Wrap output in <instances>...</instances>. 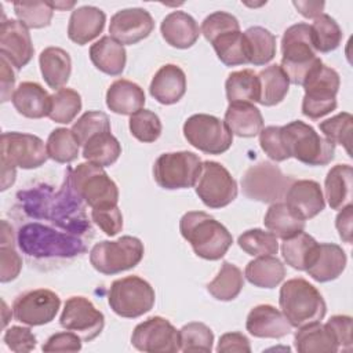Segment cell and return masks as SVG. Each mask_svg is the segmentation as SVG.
Listing matches in <instances>:
<instances>
[{"label":"cell","instance_id":"obj_31","mask_svg":"<svg viewBox=\"0 0 353 353\" xmlns=\"http://www.w3.org/2000/svg\"><path fill=\"white\" fill-rule=\"evenodd\" d=\"M44 81L52 90H61L68 83L72 72L70 55L59 47H47L39 57Z\"/></svg>","mask_w":353,"mask_h":353},{"label":"cell","instance_id":"obj_50","mask_svg":"<svg viewBox=\"0 0 353 353\" xmlns=\"http://www.w3.org/2000/svg\"><path fill=\"white\" fill-rule=\"evenodd\" d=\"M130 131L141 142H154L161 135V121L159 116L149 110L141 109L130 116Z\"/></svg>","mask_w":353,"mask_h":353},{"label":"cell","instance_id":"obj_40","mask_svg":"<svg viewBox=\"0 0 353 353\" xmlns=\"http://www.w3.org/2000/svg\"><path fill=\"white\" fill-rule=\"evenodd\" d=\"M244 287L243 272L230 262H223L218 274L207 284L208 292L218 301H233Z\"/></svg>","mask_w":353,"mask_h":353},{"label":"cell","instance_id":"obj_24","mask_svg":"<svg viewBox=\"0 0 353 353\" xmlns=\"http://www.w3.org/2000/svg\"><path fill=\"white\" fill-rule=\"evenodd\" d=\"M106 22L105 12L94 6H83L72 11L68 23V37L79 44L84 46L102 33Z\"/></svg>","mask_w":353,"mask_h":353},{"label":"cell","instance_id":"obj_29","mask_svg":"<svg viewBox=\"0 0 353 353\" xmlns=\"http://www.w3.org/2000/svg\"><path fill=\"white\" fill-rule=\"evenodd\" d=\"M90 59L98 70L119 76L125 68L127 54L123 44L110 36H103L90 47Z\"/></svg>","mask_w":353,"mask_h":353},{"label":"cell","instance_id":"obj_62","mask_svg":"<svg viewBox=\"0 0 353 353\" xmlns=\"http://www.w3.org/2000/svg\"><path fill=\"white\" fill-rule=\"evenodd\" d=\"M15 174V167L1 164V190H6L14 183Z\"/></svg>","mask_w":353,"mask_h":353},{"label":"cell","instance_id":"obj_15","mask_svg":"<svg viewBox=\"0 0 353 353\" xmlns=\"http://www.w3.org/2000/svg\"><path fill=\"white\" fill-rule=\"evenodd\" d=\"M131 343L135 349L148 353H175L181 350L179 331L160 316L139 323L132 331Z\"/></svg>","mask_w":353,"mask_h":353},{"label":"cell","instance_id":"obj_18","mask_svg":"<svg viewBox=\"0 0 353 353\" xmlns=\"http://www.w3.org/2000/svg\"><path fill=\"white\" fill-rule=\"evenodd\" d=\"M154 29V21L149 11L139 7L124 8L110 18L109 33L120 44L132 46L146 39Z\"/></svg>","mask_w":353,"mask_h":353},{"label":"cell","instance_id":"obj_52","mask_svg":"<svg viewBox=\"0 0 353 353\" xmlns=\"http://www.w3.org/2000/svg\"><path fill=\"white\" fill-rule=\"evenodd\" d=\"M259 145L268 157L274 161H284L290 159L281 137V127L279 125H269L262 128L259 132Z\"/></svg>","mask_w":353,"mask_h":353},{"label":"cell","instance_id":"obj_33","mask_svg":"<svg viewBox=\"0 0 353 353\" xmlns=\"http://www.w3.org/2000/svg\"><path fill=\"white\" fill-rule=\"evenodd\" d=\"M244 276L255 287L274 288L284 280L285 268L283 262L273 255L256 256L247 263Z\"/></svg>","mask_w":353,"mask_h":353},{"label":"cell","instance_id":"obj_1","mask_svg":"<svg viewBox=\"0 0 353 353\" xmlns=\"http://www.w3.org/2000/svg\"><path fill=\"white\" fill-rule=\"evenodd\" d=\"M182 237L194 254L207 261L221 259L233 243L230 232L215 218L203 211H189L179 221Z\"/></svg>","mask_w":353,"mask_h":353},{"label":"cell","instance_id":"obj_26","mask_svg":"<svg viewBox=\"0 0 353 353\" xmlns=\"http://www.w3.org/2000/svg\"><path fill=\"white\" fill-rule=\"evenodd\" d=\"M17 112L28 119H41L48 116L51 95L34 81L21 83L11 98Z\"/></svg>","mask_w":353,"mask_h":353},{"label":"cell","instance_id":"obj_32","mask_svg":"<svg viewBox=\"0 0 353 353\" xmlns=\"http://www.w3.org/2000/svg\"><path fill=\"white\" fill-rule=\"evenodd\" d=\"M352 188H353V168L349 164L334 165L324 182L325 197L328 205L332 210H342L347 204H352Z\"/></svg>","mask_w":353,"mask_h":353},{"label":"cell","instance_id":"obj_46","mask_svg":"<svg viewBox=\"0 0 353 353\" xmlns=\"http://www.w3.org/2000/svg\"><path fill=\"white\" fill-rule=\"evenodd\" d=\"M179 342L182 352L210 353L212 350L214 334L204 323L192 321L179 330Z\"/></svg>","mask_w":353,"mask_h":353},{"label":"cell","instance_id":"obj_3","mask_svg":"<svg viewBox=\"0 0 353 353\" xmlns=\"http://www.w3.org/2000/svg\"><path fill=\"white\" fill-rule=\"evenodd\" d=\"M281 54L280 66L290 83L302 85L313 68L321 62L312 43L310 25L299 22L287 28L281 39Z\"/></svg>","mask_w":353,"mask_h":353},{"label":"cell","instance_id":"obj_47","mask_svg":"<svg viewBox=\"0 0 353 353\" xmlns=\"http://www.w3.org/2000/svg\"><path fill=\"white\" fill-rule=\"evenodd\" d=\"M14 12L28 29H41L51 23L54 8L50 1H15Z\"/></svg>","mask_w":353,"mask_h":353},{"label":"cell","instance_id":"obj_14","mask_svg":"<svg viewBox=\"0 0 353 353\" xmlns=\"http://www.w3.org/2000/svg\"><path fill=\"white\" fill-rule=\"evenodd\" d=\"M47 159L46 145L39 137L17 131L1 134V164L32 170L43 165Z\"/></svg>","mask_w":353,"mask_h":353},{"label":"cell","instance_id":"obj_23","mask_svg":"<svg viewBox=\"0 0 353 353\" xmlns=\"http://www.w3.org/2000/svg\"><path fill=\"white\" fill-rule=\"evenodd\" d=\"M346 254L338 244L319 243L314 258L305 270L313 280L327 283L338 279L346 268Z\"/></svg>","mask_w":353,"mask_h":353},{"label":"cell","instance_id":"obj_35","mask_svg":"<svg viewBox=\"0 0 353 353\" xmlns=\"http://www.w3.org/2000/svg\"><path fill=\"white\" fill-rule=\"evenodd\" d=\"M259 101L263 106H274L280 103L290 88V80L280 65H270L258 73Z\"/></svg>","mask_w":353,"mask_h":353},{"label":"cell","instance_id":"obj_41","mask_svg":"<svg viewBox=\"0 0 353 353\" xmlns=\"http://www.w3.org/2000/svg\"><path fill=\"white\" fill-rule=\"evenodd\" d=\"M310 34L312 43L316 52H331L339 47L343 33L336 21L328 15L321 14L314 18L313 23L310 25Z\"/></svg>","mask_w":353,"mask_h":353},{"label":"cell","instance_id":"obj_45","mask_svg":"<svg viewBox=\"0 0 353 353\" xmlns=\"http://www.w3.org/2000/svg\"><path fill=\"white\" fill-rule=\"evenodd\" d=\"M239 247L252 256L274 255L279 251L277 237L272 232L262 229H250L243 232L237 239Z\"/></svg>","mask_w":353,"mask_h":353},{"label":"cell","instance_id":"obj_7","mask_svg":"<svg viewBox=\"0 0 353 353\" xmlns=\"http://www.w3.org/2000/svg\"><path fill=\"white\" fill-rule=\"evenodd\" d=\"M143 243L134 236H121L114 241L103 240L90 251L92 268L102 274H117L135 268L143 258Z\"/></svg>","mask_w":353,"mask_h":353},{"label":"cell","instance_id":"obj_25","mask_svg":"<svg viewBox=\"0 0 353 353\" xmlns=\"http://www.w3.org/2000/svg\"><path fill=\"white\" fill-rule=\"evenodd\" d=\"M160 32L171 47L181 50L192 47L201 33L196 19L185 11H172L165 15L161 21Z\"/></svg>","mask_w":353,"mask_h":353},{"label":"cell","instance_id":"obj_63","mask_svg":"<svg viewBox=\"0 0 353 353\" xmlns=\"http://www.w3.org/2000/svg\"><path fill=\"white\" fill-rule=\"evenodd\" d=\"M0 245H14V234L12 228L7 223V221H1V236Z\"/></svg>","mask_w":353,"mask_h":353},{"label":"cell","instance_id":"obj_64","mask_svg":"<svg viewBox=\"0 0 353 353\" xmlns=\"http://www.w3.org/2000/svg\"><path fill=\"white\" fill-rule=\"evenodd\" d=\"M50 4H51V7L52 8H59V10H66V8H72L76 3L74 1H69V3H58V1H55V3H52V1H50Z\"/></svg>","mask_w":353,"mask_h":353},{"label":"cell","instance_id":"obj_55","mask_svg":"<svg viewBox=\"0 0 353 353\" xmlns=\"http://www.w3.org/2000/svg\"><path fill=\"white\" fill-rule=\"evenodd\" d=\"M22 269V259L14 245H0V281L8 283L18 277Z\"/></svg>","mask_w":353,"mask_h":353},{"label":"cell","instance_id":"obj_61","mask_svg":"<svg viewBox=\"0 0 353 353\" xmlns=\"http://www.w3.org/2000/svg\"><path fill=\"white\" fill-rule=\"evenodd\" d=\"M294 7L298 10L301 15L305 18H317L323 14L324 3L323 1H292Z\"/></svg>","mask_w":353,"mask_h":353},{"label":"cell","instance_id":"obj_34","mask_svg":"<svg viewBox=\"0 0 353 353\" xmlns=\"http://www.w3.org/2000/svg\"><path fill=\"white\" fill-rule=\"evenodd\" d=\"M243 37L248 63L262 66L274 58L276 36L270 30L262 26H251L243 32Z\"/></svg>","mask_w":353,"mask_h":353},{"label":"cell","instance_id":"obj_27","mask_svg":"<svg viewBox=\"0 0 353 353\" xmlns=\"http://www.w3.org/2000/svg\"><path fill=\"white\" fill-rule=\"evenodd\" d=\"M145 92L134 81L119 79L113 81L106 91V106L117 114H134L143 109Z\"/></svg>","mask_w":353,"mask_h":353},{"label":"cell","instance_id":"obj_48","mask_svg":"<svg viewBox=\"0 0 353 353\" xmlns=\"http://www.w3.org/2000/svg\"><path fill=\"white\" fill-rule=\"evenodd\" d=\"M320 131L334 145H342L346 153L350 156L352 132H353V116L347 112L338 113L336 116L320 123Z\"/></svg>","mask_w":353,"mask_h":353},{"label":"cell","instance_id":"obj_56","mask_svg":"<svg viewBox=\"0 0 353 353\" xmlns=\"http://www.w3.org/2000/svg\"><path fill=\"white\" fill-rule=\"evenodd\" d=\"M81 338L73 331L57 332L51 335L41 346L43 352H79L81 349Z\"/></svg>","mask_w":353,"mask_h":353},{"label":"cell","instance_id":"obj_49","mask_svg":"<svg viewBox=\"0 0 353 353\" xmlns=\"http://www.w3.org/2000/svg\"><path fill=\"white\" fill-rule=\"evenodd\" d=\"M72 132L74 134L79 145H85L87 141L105 131H110V121L106 113L99 110H88L81 114L77 121L72 125Z\"/></svg>","mask_w":353,"mask_h":353},{"label":"cell","instance_id":"obj_30","mask_svg":"<svg viewBox=\"0 0 353 353\" xmlns=\"http://www.w3.org/2000/svg\"><path fill=\"white\" fill-rule=\"evenodd\" d=\"M294 346L299 353H336L339 350L332 331L320 321L301 327L295 332Z\"/></svg>","mask_w":353,"mask_h":353},{"label":"cell","instance_id":"obj_60","mask_svg":"<svg viewBox=\"0 0 353 353\" xmlns=\"http://www.w3.org/2000/svg\"><path fill=\"white\" fill-rule=\"evenodd\" d=\"M352 219H353V205L347 204L342 208V211L336 215L335 226L339 232V237L350 244L352 243Z\"/></svg>","mask_w":353,"mask_h":353},{"label":"cell","instance_id":"obj_4","mask_svg":"<svg viewBox=\"0 0 353 353\" xmlns=\"http://www.w3.org/2000/svg\"><path fill=\"white\" fill-rule=\"evenodd\" d=\"M281 137L290 157L306 165H327L334 159L335 145L301 120L281 125Z\"/></svg>","mask_w":353,"mask_h":353},{"label":"cell","instance_id":"obj_11","mask_svg":"<svg viewBox=\"0 0 353 353\" xmlns=\"http://www.w3.org/2000/svg\"><path fill=\"white\" fill-rule=\"evenodd\" d=\"M294 181V178L283 174L276 164L261 161L245 171L241 178V188L248 199L273 204L284 199Z\"/></svg>","mask_w":353,"mask_h":353},{"label":"cell","instance_id":"obj_43","mask_svg":"<svg viewBox=\"0 0 353 353\" xmlns=\"http://www.w3.org/2000/svg\"><path fill=\"white\" fill-rule=\"evenodd\" d=\"M81 110V97L72 88L57 90L51 95L48 117L59 124H69Z\"/></svg>","mask_w":353,"mask_h":353},{"label":"cell","instance_id":"obj_17","mask_svg":"<svg viewBox=\"0 0 353 353\" xmlns=\"http://www.w3.org/2000/svg\"><path fill=\"white\" fill-rule=\"evenodd\" d=\"M61 306L59 296L47 288H37L18 295L12 303V316L26 325L51 323Z\"/></svg>","mask_w":353,"mask_h":353},{"label":"cell","instance_id":"obj_59","mask_svg":"<svg viewBox=\"0 0 353 353\" xmlns=\"http://www.w3.org/2000/svg\"><path fill=\"white\" fill-rule=\"evenodd\" d=\"M0 84H1V102H7L12 98L14 94V84L15 76L11 69V63L4 58L0 57Z\"/></svg>","mask_w":353,"mask_h":353},{"label":"cell","instance_id":"obj_12","mask_svg":"<svg viewBox=\"0 0 353 353\" xmlns=\"http://www.w3.org/2000/svg\"><path fill=\"white\" fill-rule=\"evenodd\" d=\"M186 141L207 154H221L233 143V134L223 120L205 113L190 116L183 124Z\"/></svg>","mask_w":353,"mask_h":353},{"label":"cell","instance_id":"obj_37","mask_svg":"<svg viewBox=\"0 0 353 353\" xmlns=\"http://www.w3.org/2000/svg\"><path fill=\"white\" fill-rule=\"evenodd\" d=\"M121 154V145L110 131L91 137L83 146V157L101 167L112 165Z\"/></svg>","mask_w":353,"mask_h":353},{"label":"cell","instance_id":"obj_53","mask_svg":"<svg viewBox=\"0 0 353 353\" xmlns=\"http://www.w3.org/2000/svg\"><path fill=\"white\" fill-rule=\"evenodd\" d=\"M95 225L108 236H116L123 229V215L117 204L95 207L91 211Z\"/></svg>","mask_w":353,"mask_h":353},{"label":"cell","instance_id":"obj_19","mask_svg":"<svg viewBox=\"0 0 353 353\" xmlns=\"http://www.w3.org/2000/svg\"><path fill=\"white\" fill-rule=\"evenodd\" d=\"M34 48L29 29L17 19H4L0 26V54L4 57L15 69L26 66Z\"/></svg>","mask_w":353,"mask_h":353},{"label":"cell","instance_id":"obj_5","mask_svg":"<svg viewBox=\"0 0 353 353\" xmlns=\"http://www.w3.org/2000/svg\"><path fill=\"white\" fill-rule=\"evenodd\" d=\"M19 248L32 256H74L85 251L84 244L66 233L55 232L51 228L29 223L19 229Z\"/></svg>","mask_w":353,"mask_h":353},{"label":"cell","instance_id":"obj_13","mask_svg":"<svg viewBox=\"0 0 353 353\" xmlns=\"http://www.w3.org/2000/svg\"><path fill=\"white\" fill-rule=\"evenodd\" d=\"M196 194L210 208L229 205L237 197V183L230 172L216 161H203L194 185Z\"/></svg>","mask_w":353,"mask_h":353},{"label":"cell","instance_id":"obj_9","mask_svg":"<svg viewBox=\"0 0 353 353\" xmlns=\"http://www.w3.org/2000/svg\"><path fill=\"white\" fill-rule=\"evenodd\" d=\"M70 183L79 197L91 208L117 204L119 189L103 167L94 163H81L69 170Z\"/></svg>","mask_w":353,"mask_h":353},{"label":"cell","instance_id":"obj_58","mask_svg":"<svg viewBox=\"0 0 353 353\" xmlns=\"http://www.w3.org/2000/svg\"><path fill=\"white\" fill-rule=\"evenodd\" d=\"M216 352L219 353H250L251 345L248 338L241 332H226L219 338Z\"/></svg>","mask_w":353,"mask_h":353},{"label":"cell","instance_id":"obj_28","mask_svg":"<svg viewBox=\"0 0 353 353\" xmlns=\"http://www.w3.org/2000/svg\"><path fill=\"white\" fill-rule=\"evenodd\" d=\"M223 121L233 135L243 138L255 137L263 128L261 110L250 102L229 103Z\"/></svg>","mask_w":353,"mask_h":353},{"label":"cell","instance_id":"obj_20","mask_svg":"<svg viewBox=\"0 0 353 353\" xmlns=\"http://www.w3.org/2000/svg\"><path fill=\"white\" fill-rule=\"evenodd\" d=\"M284 199L290 211L302 221L314 218L325 207L323 190L320 185L312 179L294 181Z\"/></svg>","mask_w":353,"mask_h":353},{"label":"cell","instance_id":"obj_36","mask_svg":"<svg viewBox=\"0 0 353 353\" xmlns=\"http://www.w3.org/2000/svg\"><path fill=\"white\" fill-rule=\"evenodd\" d=\"M319 243L303 230L283 240L281 255L287 265L296 270H306L312 263Z\"/></svg>","mask_w":353,"mask_h":353},{"label":"cell","instance_id":"obj_57","mask_svg":"<svg viewBox=\"0 0 353 353\" xmlns=\"http://www.w3.org/2000/svg\"><path fill=\"white\" fill-rule=\"evenodd\" d=\"M325 325L332 331L339 349L350 350L352 349V317L345 314L332 316Z\"/></svg>","mask_w":353,"mask_h":353},{"label":"cell","instance_id":"obj_10","mask_svg":"<svg viewBox=\"0 0 353 353\" xmlns=\"http://www.w3.org/2000/svg\"><path fill=\"white\" fill-rule=\"evenodd\" d=\"M201 160L188 150L163 153L153 165L156 183L167 190L193 188L201 171Z\"/></svg>","mask_w":353,"mask_h":353},{"label":"cell","instance_id":"obj_44","mask_svg":"<svg viewBox=\"0 0 353 353\" xmlns=\"http://www.w3.org/2000/svg\"><path fill=\"white\" fill-rule=\"evenodd\" d=\"M79 148L80 145L72 130L63 127L51 131L46 143L48 157L57 163H70L76 160Z\"/></svg>","mask_w":353,"mask_h":353},{"label":"cell","instance_id":"obj_39","mask_svg":"<svg viewBox=\"0 0 353 353\" xmlns=\"http://www.w3.org/2000/svg\"><path fill=\"white\" fill-rule=\"evenodd\" d=\"M263 223L269 232L283 240L302 232L305 229V221L295 216L285 203H273L263 218Z\"/></svg>","mask_w":353,"mask_h":353},{"label":"cell","instance_id":"obj_2","mask_svg":"<svg viewBox=\"0 0 353 353\" xmlns=\"http://www.w3.org/2000/svg\"><path fill=\"white\" fill-rule=\"evenodd\" d=\"M279 303L283 314L295 328L323 320L327 312L320 291L302 277L287 280L281 285Z\"/></svg>","mask_w":353,"mask_h":353},{"label":"cell","instance_id":"obj_51","mask_svg":"<svg viewBox=\"0 0 353 353\" xmlns=\"http://www.w3.org/2000/svg\"><path fill=\"white\" fill-rule=\"evenodd\" d=\"M233 30H240V23L234 15L225 11H215L205 17L200 29L210 43L218 36Z\"/></svg>","mask_w":353,"mask_h":353},{"label":"cell","instance_id":"obj_38","mask_svg":"<svg viewBox=\"0 0 353 353\" xmlns=\"http://www.w3.org/2000/svg\"><path fill=\"white\" fill-rule=\"evenodd\" d=\"M226 98L229 103L236 102H258L259 101V80L258 73L251 69L232 72L225 83Z\"/></svg>","mask_w":353,"mask_h":353},{"label":"cell","instance_id":"obj_8","mask_svg":"<svg viewBox=\"0 0 353 353\" xmlns=\"http://www.w3.org/2000/svg\"><path fill=\"white\" fill-rule=\"evenodd\" d=\"M156 301L153 287L139 276H127L112 283L108 294L110 309L120 317L135 319L152 310Z\"/></svg>","mask_w":353,"mask_h":353},{"label":"cell","instance_id":"obj_54","mask_svg":"<svg viewBox=\"0 0 353 353\" xmlns=\"http://www.w3.org/2000/svg\"><path fill=\"white\" fill-rule=\"evenodd\" d=\"M6 345L17 353H26L36 347V336L30 331V328L12 325L10 327L3 336Z\"/></svg>","mask_w":353,"mask_h":353},{"label":"cell","instance_id":"obj_21","mask_svg":"<svg viewBox=\"0 0 353 353\" xmlns=\"http://www.w3.org/2000/svg\"><path fill=\"white\" fill-rule=\"evenodd\" d=\"M247 331L256 338H283L291 332V324L272 305H258L252 307L245 321Z\"/></svg>","mask_w":353,"mask_h":353},{"label":"cell","instance_id":"obj_22","mask_svg":"<svg viewBox=\"0 0 353 353\" xmlns=\"http://www.w3.org/2000/svg\"><path fill=\"white\" fill-rule=\"evenodd\" d=\"M149 92L161 105L176 103L186 92L185 72L174 63L163 65L154 73Z\"/></svg>","mask_w":353,"mask_h":353},{"label":"cell","instance_id":"obj_42","mask_svg":"<svg viewBox=\"0 0 353 353\" xmlns=\"http://www.w3.org/2000/svg\"><path fill=\"white\" fill-rule=\"evenodd\" d=\"M219 61L226 66L248 63L241 30L223 33L211 41Z\"/></svg>","mask_w":353,"mask_h":353},{"label":"cell","instance_id":"obj_16","mask_svg":"<svg viewBox=\"0 0 353 353\" xmlns=\"http://www.w3.org/2000/svg\"><path fill=\"white\" fill-rule=\"evenodd\" d=\"M59 324L68 331L77 334L84 342L95 339L105 327L103 313L84 296H70L63 306Z\"/></svg>","mask_w":353,"mask_h":353},{"label":"cell","instance_id":"obj_6","mask_svg":"<svg viewBox=\"0 0 353 353\" xmlns=\"http://www.w3.org/2000/svg\"><path fill=\"white\" fill-rule=\"evenodd\" d=\"M339 84L338 72L320 62L302 84L305 90L302 113L312 120H317L335 110Z\"/></svg>","mask_w":353,"mask_h":353}]
</instances>
